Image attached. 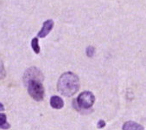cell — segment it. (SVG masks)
Listing matches in <instances>:
<instances>
[{"mask_svg": "<svg viewBox=\"0 0 146 130\" xmlns=\"http://www.w3.org/2000/svg\"><path fill=\"white\" fill-rule=\"evenodd\" d=\"M80 88L79 77L73 72H65L57 82V89L62 95L70 97L75 94Z\"/></svg>", "mask_w": 146, "mask_h": 130, "instance_id": "obj_1", "label": "cell"}, {"mask_svg": "<svg viewBox=\"0 0 146 130\" xmlns=\"http://www.w3.org/2000/svg\"><path fill=\"white\" fill-rule=\"evenodd\" d=\"M95 103V96L91 91H83L79 94L77 99H74L73 105L79 112L87 110L93 107ZM84 113V112H83Z\"/></svg>", "mask_w": 146, "mask_h": 130, "instance_id": "obj_2", "label": "cell"}, {"mask_svg": "<svg viewBox=\"0 0 146 130\" xmlns=\"http://www.w3.org/2000/svg\"><path fill=\"white\" fill-rule=\"evenodd\" d=\"M27 88H28V93L30 94L31 97L36 101V102H41L44 98L45 94V89L44 87L40 81L33 80L27 83Z\"/></svg>", "mask_w": 146, "mask_h": 130, "instance_id": "obj_3", "label": "cell"}, {"mask_svg": "<svg viewBox=\"0 0 146 130\" xmlns=\"http://www.w3.org/2000/svg\"><path fill=\"white\" fill-rule=\"evenodd\" d=\"M43 75L41 72L40 70H38L36 67H31L29 68L23 74V82L25 85H27V83L33 80H36V81H40L42 82L43 81Z\"/></svg>", "mask_w": 146, "mask_h": 130, "instance_id": "obj_4", "label": "cell"}, {"mask_svg": "<svg viewBox=\"0 0 146 130\" xmlns=\"http://www.w3.org/2000/svg\"><path fill=\"white\" fill-rule=\"evenodd\" d=\"M54 28V21L51 19H48L47 21H45L43 23V25L41 29V30L38 32L37 37L40 38H46L52 30V29Z\"/></svg>", "mask_w": 146, "mask_h": 130, "instance_id": "obj_5", "label": "cell"}, {"mask_svg": "<svg viewBox=\"0 0 146 130\" xmlns=\"http://www.w3.org/2000/svg\"><path fill=\"white\" fill-rule=\"evenodd\" d=\"M50 106L54 109H62L64 107V102L61 97L54 95L50 98Z\"/></svg>", "mask_w": 146, "mask_h": 130, "instance_id": "obj_6", "label": "cell"}, {"mask_svg": "<svg viewBox=\"0 0 146 130\" xmlns=\"http://www.w3.org/2000/svg\"><path fill=\"white\" fill-rule=\"evenodd\" d=\"M124 130H144V127L138 123H136L132 121H127L123 126Z\"/></svg>", "mask_w": 146, "mask_h": 130, "instance_id": "obj_7", "label": "cell"}, {"mask_svg": "<svg viewBox=\"0 0 146 130\" xmlns=\"http://www.w3.org/2000/svg\"><path fill=\"white\" fill-rule=\"evenodd\" d=\"M11 125L7 122V116L5 114H0V128L9 129Z\"/></svg>", "mask_w": 146, "mask_h": 130, "instance_id": "obj_8", "label": "cell"}, {"mask_svg": "<svg viewBox=\"0 0 146 130\" xmlns=\"http://www.w3.org/2000/svg\"><path fill=\"white\" fill-rule=\"evenodd\" d=\"M31 48H32L33 51L36 54H39L40 53L41 49H40V46H39V41H38L37 38H34L31 40Z\"/></svg>", "mask_w": 146, "mask_h": 130, "instance_id": "obj_9", "label": "cell"}, {"mask_svg": "<svg viewBox=\"0 0 146 130\" xmlns=\"http://www.w3.org/2000/svg\"><path fill=\"white\" fill-rule=\"evenodd\" d=\"M5 66H4V62H2V60L0 59V80H2L5 77Z\"/></svg>", "mask_w": 146, "mask_h": 130, "instance_id": "obj_10", "label": "cell"}, {"mask_svg": "<svg viewBox=\"0 0 146 130\" xmlns=\"http://www.w3.org/2000/svg\"><path fill=\"white\" fill-rule=\"evenodd\" d=\"M86 54L88 57H93L95 54V49L93 46H88L86 50Z\"/></svg>", "mask_w": 146, "mask_h": 130, "instance_id": "obj_11", "label": "cell"}, {"mask_svg": "<svg viewBox=\"0 0 146 130\" xmlns=\"http://www.w3.org/2000/svg\"><path fill=\"white\" fill-rule=\"evenodd\" d=\"M106 127V122H105V121L104 120H100L99 121H98V123H97V127L99 128V129H100V128H103V127Z\"/></svg>", "mask_w": 146, "mask_h": 130, "instance_id": "obj_12", "label": "cell"}, {"mask_svg": "<svg viewBox=\"0 0 146 130\" xmlns=\"http://www.w3.org/2000/svg\"><path fill=\"white\" fill-rule=\"evenodd\" d=\"M0 111H5V106L0 103Z\"/></svg>", "mask_w": 146, "mask_h": 130, "instance_id": "obj_13", "label": "cell"}]
</instances>
